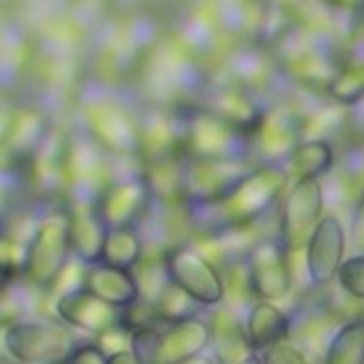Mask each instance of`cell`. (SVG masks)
<instances>
[{"label": "cell", "mask_w": 364, "mask_h": 364, "mask_svg": "<svg viewBox=\"0 0 364 364\" xmlns=\"http://www.w3.org/2000/svg\"><path fill=\"white\" fill-rule=\"evenodd\" d=\"M291 178L285 165H257L240 185L219 204L206 208H185L204 236H217L232 230H245L283 202Z\"/></svg>", "instance_id": "obj_1"}, {"label": "cell", "mask_w": 364, "mask_h": 364, "mask_svg": "<svg viewBox=\"0 0 364 364\" xmlns=\"http://www.w3.org/2000/svg\"><path fill=\"white\" fill-rule=\"evenodd\" d=\"M77 116L80 129L109 156L141 161L139 109L122 95L97 82L88 92L80 95Z\"/></svg>", "instance_id": "obj_2"}, {"label": "cell", "mask_w": 364, "mask_h": 364, "mask_svg": "<svg viewBox=\"0 0 364 364\" xmlns=\"http://www.w3.org/2000/svg\"><path fill=\"white\" fill-rule=\"evenodd\" d=\"M71 255V217L67 202L43 204L26 245L24 281L35 289L52 291L69 268Z\"/></svg>", "instance_id": "obj_3"}, {"label": "cell", "mask_w": 364, "mask_h": 364, "mask_svg": "<svg viewBox=\"0 0 364 364\" xmlns=\"http://www.w3.org/2000/svg\"><path fill=\"white\" fill-rule=\"evenodd\" d=\"M185 127L182 156L200 161H242L251 156V137L223 122L208 109L193 105L178 109Z\"/></svg>", "instance_id": "obj_4"}, {"label": "cell", "mask_w": 364, "mask_h": 364, "mask_svg": "<svg viewBox=\"0 0 364 364\" xmlns=\"http://www.w3.org/2000/svg\"><path fill=\"white\" fill-rule=\"evenodd\" d=\"M112 159L82 129L69 131L67 148V204L99 206L105 191L118 178L114 176Z\"/></svg>", "instance_id": "obj_5"}, {"label": "cell", "mask_w": 364, "mask_h": 364, "mask_svg": "<svg viewBox=\"0 0 364 364\" xmlns=\"http://www.w3.org/2000/svg\"><path fill=\"white\" fill-rule=\"evenodd\" d=\"M169 281L189 294L200 306H221L228 298V283L219 266L191 242H178L163 251Z\"/></svg>", "instance_id": "obj_6"}, {"label": "cell", "mask_w": 364, "mask_h": 364, "mask_svg": "<svg viewBox=\"0 0 364 364\" xmlns=\"http://www.w3.org/2000/svg\"><path fill=\"white\" fill-rule=\"evenodd\" d=\"M5 347L20 364H67L77 341L67 323L26 319L5 328Z\"/></svg>", "instance_id": "obj_7"}, {"label": "cell", "mask_w": 364, "mask_h": 364, "mask_svg": "<svg viewBox=\"0 0 364 364\" xmlns=\"http://www.w3.org/2000/svg\"><path fill=\"white\" fill-rule=\"evenodd\" d=\"M326 208V191L321 180H300L291 182L279 215V238L291 255L304 253L309 240L313 238Z\"/></svg>", "instance_id": "obj_8"}, {"label": "cell", "mask_w": 364, "mask_h": 364, "mask_svg": "<svg viewBox=\"0 0 364 364\" xmlns=\"http://www.w3.org/2000/svg\"><path fill=\"white\" fill-rule=\"evenodd\" d=\"M251 296L264 302L285 300L294 287L291 253L279 236L259 238L245 253Z\"/></svg>", "instance_id": "obj_9"}, {"label": "cell", "mask_w": 364, "mask_h": 364, "mask_svg": "<svg viewBox=\"0 0 364 364\" xmlns=\"http://www.w3.org/2000/svg\"><path fill=\"white\" fill-rule=\"evenodd\" d=\"M304 112L291 101H270L264 120L251 135V156L257 165H285L302 144Z\"/></svg>", "instance_id": "obj_10"}, {"label": "cell", "mask_w": 364, "mask_h": 364, "mask_svg": "<svg viewBox=\"0 0 364 364\" xmlns=\"http://www.w3.org/2000/svg\"><path fill=\"white\" fill-rule=\"evenodd\" d=\"M257 167L255 161H200L187 159L185 202L187 208H206L223 202L247 173Z\"/></svg>", "instance_id": "obj_11"}, {"label": "cell", "mask_w": 364, "mask_h": 364, "mask_svg": "<svg viewBox=\"0 0 364 364\" xmlns=\"http://www.w3.org/2000/svg\"><path fill=\"white\" fill-rule=\"evenodd\" d=\"M54 131L50 114L35 103H16L5 112L3 150L5 167H24Z\"/></svg>", "instance_id": "obj_12"}, {"label": "cell", "mask_w": 364, "mask_h": 364, "mask_svg": "<svg viewBox=\"0 0 364 364\" xmlns=\"http://www.w3.org/2000/svg\"><path fill=\"white\" fill-rule=\"evenodd\" d=\"M268 105L270 103L264 99V95H257L225 80H210L200 99V107L219 116L223 122L232 124L249 137L257 131Z\"/></svg>", "instance_id": "obj_13"}, {"label": "cell", "mask_w": 364, "mask_h": 364, "mask_svg": "<svg viewBox=\"0 0 364 364\" xmlns=\"http://www.w3.org/2000/svg\"><path fill=\"white\" fill-rule=\"evenodd\" d=\"M152 208L154 198L141 169L118 176L97 206L101 219L109 230L139 228L148 219Z\"/></svg>", "instance_id": "obj_14"}, {"label": "cell", "mask_w": 364, "mask_h": 364, "mask_svg": "<svg viewBox=\"0 0 364 364\" xmlns=\"http://www.w3.org/2000/svg\"><path fill=\"white\" fill-rule=\"evenodd\" d=\"M347 253V230L336 215H326L304 251V272L313 289H326L336 281Z\"/></svg>", "instance_id": "obj_15"}, {"label": "cell", "mask_w": 364, "mask_h": 364, "mask_svg": "<svg viewBox=\"0 0 364 364\" xmlns=\"http://www.w3.org/2000/svg\"><path fill=\"white\" fill-rule=\"evenodd\" d=\"M54 313L69 328L101 336L122 326V309L103 302L86 287H75L58 294L54 300Z\"/></svg>", "instance_id": "obj_16"}, {"label": "cell", "mask_w": 364, "mask_h": 364, "mask_svg": "<svg viewBox=\"0 0 364 364\" xmlns=\"http://www.w3.org/2000/svg\"><path fill=\"white\" fill-rule=\"evenodd\" d=\"M141 133V163L182 156L185 127L178 109H165L159 105H146L139 109Z\"/></svg>", "instance_id": "obj_17"}, {"label": "cell", "mask_w": 364, "mask_h": 364, "mask_svg": "<svg viewBox=\"0 0 364 364\" xmlns=\"http://www.w3.org/2000/svg\"><path fill=\"white\" fill-rule=\"evenodd\" d=\"M221 71L225 82L238 84L257 95H264L277 80H283L274 54L251 41L228 52L221 60Z\"/></svg>", "instance_id": "obj_18"}, {"label": "cell", "mask_w": 364, "mask_h": 364, "mask_svg": "<svg viewBox=\"0 0 364 364\" xmlns=\"http://www.w3.org/2000/svg\"><path fill=\"white\" fill-rule=\"evenodd\" d=\"M210 343V321L202 319L200 315L167 323L165 330H161V355L165 364H182L198 355H204Z\"/></svg>", "instance_id": "obj_19"}, {"label": "cell", "mask_w": 364, "mask_h": 364, "mask_svg": "<svg viewBox=\"0 0 364 364\" xmlns=\"http://www.w3.org/2000/svg\"><path fill=\"white\" fill-rule=\"evenodd\" d=\"M67 206L71 217L73 257L84 266L101 264L109 228L101 219L97 206H77V204H67Z\"/></svg>", "instance_id": "obj_20"}, {"label": "cell", "mask_w": 364, "mask_h": 364, "mask_svg": "<svg viewBox=\"0 0 364 364\" xmlns=\"http://www.w3.org/2000/svg\"><path fill=\"white\" fill-rule=\"evenodd\" d=\"M185 156H171L141 163V173L154 198V206L163 210H185Z\"/></svg>", "instance_id": "obj_21"}, {"label": "cell", "mask_w": 364, "mask_h": 364, "mask_svg": "<svg viewBox=\"0 0 364 364\" xmlns=\"http://www.w3.org/2000/svg\"><path fill=\"white\" fill-rule=\"evenodd\" d=\"M84 287L116 309H129L141 298L139 285H137V279L133 272L114 268L103 262L95 264V266H86Z\"/></svg>", "instance_id": "obj_22"}, {"label": "cell", "mask_w": 364, "mask_h": 364, "mask_svg": "<svg viewBox=\"0 0 364 364\" xmlns=\"http://www.w3.org/2000/svg\"><path fill=\"white\" fill-rule=\"evenodd\" d=\"M245 328L251 347L257 353L262 349H272L274 345L285 343V338H289L291 315L283 313L274 302L255 300L245 317Z\"/></svg>", "instance_id": "obj_23"}, {"label": "cell", "mask_w": 364, "mask_h": 364, "mask_svg": "<svg viewBox=\"0 0 364 364\" xmlns=\"http://www.w3.org/2000/svg\"><path fill=\"white\" fill-rule=\"evenodd\" d=\"M213 328V347L219 358V364H242L253 351L247 336V328L232 311H217L210 319Z\"/></svg>", "instance_id": "obj_24"}, {"label": "cell", "mask_w": 364, "mask_h": 364, "mask_svg": "<svg viewBox=\"0 0 364 364\" xmlns=\"http://www.w3.org/2000/svg\"><path fill=\"white\" fill-rule=\"evenodd\" d=\"M336 167V152L330 141L304 139L285 161L291 182L321 180Z\"/></svg>", "instance_id": "obj_25"}, {"label": "cell", "mask_w": 364, "mask_h": 364, "mask_svg": "<svg viewBox=\"0 0 364 364\" xmlns=\"http://www.w3.org/2000/svg\"><path fill=\"white\" fill-rule=\"evenodd\" d=\"M221 28L213 16H206L202 11L187 16L178 24V31L173 35V39L185 48L191 56H196L198 60L210 56L217 50V41H219Z\"/></svg>", "instance_id": "obj_26"}, {"label": "cell", "mask_w": 364, "mask_h": 364, "mask_svg": "<svg viewBox=\"0 0 364 364\" xmlns=\"http://www.w3.org/2000/svg\"><path fill=\"white\" fill-rule=\"evenodd\" d=\"M144 249H146V242H144L139 228L109 230L107 240H105V251H103V264L133 272L146 255Z\"/></svg>", "instance_id": "obj_27"}, {"label": "cell", "mask_w": 364, "mask_h": 364, "mask_svg": "<svg viewBox=\"0 0 364 364\" xmlns=\"http://www.w3.org/2000/svg\"><path fill=\"white\" fill-rule=\"evenodd\" d=\"M323 364H364V315L345 321L332 334Z\"/></svg>", "instance_id": "obj_28"}, {"label": "cell", "mask_w": 364, "mask_h": 364, "mask_svg": "<svg viewBox=\"0 0 364 364\" xmlns=\"http://www.w3.org/2000/svg\"><path fill=\"white\" fill-rule=\"evenodd\" d=\"M349 127V107H343L328 99L323 105H315L304 112L302 122V141L304 139H319L330 141L336 137L343 129Z\"/></svg>", "instance_id": "obj_29"}, {"label": "cell", "mask_w": 364, "mask_h": 364, "mask_svg": "<svg viewBox=\"0 0 364 364\" xmlns=\"http://www.w3.org/2000/svg\"><path fill=\"white\" fill-rule=\"evenodd\" d=\"M326 97L343 107L360 105L364 101V60H343Z\"/></svg>", "instance_id": "obj_30"}, {"label": "cell", "mask_w": 364, "mask_h": 364, "mask_svg": "<svg viewBox=\"0 0 364 364\" xmlns=\"http://www.w3.org/2000/svg\"><path fill=\"white\" fill-rule=\"evenodd\" d=\"M196 306H200V304L189 294H185L180 287H176L173 283H169L165 287V291L159 296V300L154 302L156 315H159L161 323H165V326L198 315Z\"/></svg>", "instance_id": "obj_31"}, {"label": "cell", "mask_w": 364, "mask_h": 364, "mask_svg": "<svg viewBox=\"0 0 364 364\" xmlns=\"http://www.w3.org/2000/svg\"><path fill=\"white\" fill-rule=\"evenodd\" d=\"M336 283L345 296L364 302V253H355L343 262Z\"/></svg>", "instance_id": "obj_32"}, {"label": "cell", "mask_w": 364, "mask_h": 364, "mask_svg": "<svg viewBox=\"0 0 364 364\" xmlns=\"http://www.w3.org/2000/svg\"><path fill=\"white\" fill-rule=\"evenodd\" d=\"M341 169V176L353 189L364 191V139H358L355 144L347 146L341 154V163H336ZM358 193V196H360Z\"/></svg>", "instance_id": "obj_33"}, {"label": "cell", "mask_w": 364, "mask_h": 364, "mask_svg": "<svg viewBox=\"0 0 364 364\" xmlns=\"http://www.w3.org/2000/svg\"><path fill=\"white\" fill-rule=\"evenodd\" d=\"M264 364H309V362H306V355L298 347L279 343L272 349H268Z\"/></svg>", "instance_id": "obj_34"}, {"label": "cell", "mask_w": 364, "mask_h": 364, "mask_svg": "<svg viewBox=\"0 0 364 364\" xmlns=\"http://www.w3.org/2000/svg\"><path fill=\"white\" fill-rule=\"evenodd\" d=\"M109 353L95 345V343H82L75 347V351L71 353V358L67 360V364H107Z\"/></svg>", "instance_id": "obj_35"}, {"label": "cell", "mask_w": 364, "mask_h": 364, "mask_svg": "<svg viewBox=\"0 0 364 364\" xmlns=\"http://www.w3.org/2000/svg\"><path fill=\"white\" fill-rule=\"evenodd\" d=\"M351 245L358 253H364V191L355 198L351 210Z\"/></svg>", "instance_id": "obj_36"}, {"label": "cell", "mask_w": 364, "mask_h": 364, "mask_svg": "<svg viewBox=\"0 0 364 364\" xmlns=\"http://www.w3.org/2000/svg\"><path fill=\"white\" fill-rule=\"evenodd\" d=\"M107 364H139L137 362V358L133 355V351L129 349H124V351H118V353H112L109 358H107Z\"/></svg>", "instance_id": "obj_37"}, {"label": "cell", "mask_w": 364, "mask_h": 364, "mask_svg": "<svg viewBox=\"0 0 364 364\" xmlns=\"http://www.w3.org/2000/svg\"><path fill=\"white\" fill-rule=\"evenodd\" d=\"M182 364H213V360L206 358V355H198V358H193L189 362H182Z\"/></svg>", "instance_id": "obj_38"}, {"label": "cell", "mask_w": 364, "mask_h": 364, "mask_svg": "<svg viewBox=\"0 0 364 364\" xmlns=\"http://www.w3.org/2000/svg\"><path fill=\"white\" fill-rule=\"evenodd\" d=\"M242 364H264V358H259L257 353H251Z\"/></svg>", "instance_id": "obj_39"}]
</instances>
